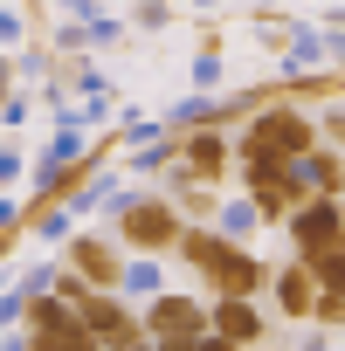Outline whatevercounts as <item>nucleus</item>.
Segmentation results:
<instances>
[{"label":"nucleus","instance_id":"obj_1","mask_svg":"<svg viewBox=\"0 0 345 351\" xmlns=\"http://www.w3.org/2000/svg\"><path fill=\"white\" fill-rule=\"evenodd\" d=\"M180 262H194V269L221 289V303H249V296L269 282V269H263L249 248H235L228 234H208V228H187V234H180Z\"/></svg>","mask_w":345,"mask_h":351},{"label":"nucleus","instance_id":"obj_2","mask_svg":"<svg viewBox=\"0 0 345 351\" xmlns=\"http://www.w3.org/2000/svg\"><path fill=\"white\" fill-rule=\"evenodd\" d=\"M118 241L138 248V255L180 248V214H172V200H124V214H118Z\"/></svg>","mask_w":345,"mask_h":351},{"label":"nucleus","instance_id":"obj_3","mask_svg":"<svg viewBox=\"0 0 345 351\" xmlns=\"http://www.w3.org/2000/svg\"><path fill=\"white\" fill-rule=\"evenodd\" d=\"M76 317H83V330H90L104 351H131V344H152V337H145V324H138V317H131L118 296H83V303H76Z\"/></svg>","mask_w":345,"mask_h":351},{"label":"nucleus","instance_id":"obj_4","mask_svg":"<svg viewBox=\"0 0 345 351\" xmlns=\"http://www.w3.org/2000/svg\"><path fill=\"white\" fill-rule=\"evenodd\" d=\"M69 276H76L90 296H111V289L124 282V255H118L104 234H76V241H69Z\"/></svg>","mask_w":345,"mask_h":351},{"label":"nucleus","instance_id":"obj_5","mask_svg":"<svg viewBox=\"0 0 345 351\" xmlns=\"http://www.w3.org/2000/svg\"><path fill=\"white\" fill-rule=\"evenodd\" d=\"M290 241H297V262H324L345 248V214L331 200H311L297 221H290Z\"/></svg>","mask_w":345,"mask_h":351},{"label":"nucleus","instance_id":"obj_6","mask_svg":"<svg viewBox=\"0 0 345 351\" xmlns=\"http://www.w3.org/2000/svg\"><path fill=\"white\" fill-rule=\"evenodd\" d=\"M208 324H214V310H201L194 296H159L152 310H145V337H208Z\"/></svg>","mask_w":345,"mask_h":351},{"label":"nucleus","instance_id":"obj_7","mask_svg":"<svg viewBox=\"0 0 345 351\" xmlns=\"http://www.w3.org/2000/svg\"><path fill=\"white\" fill-rule=\"evenodd\" d=\"M276 303H283L290 317H318V303H324V282L311 276V262H290V269L276 276Z\"/></svg>","mask_w":345,"mask_h":351},{"label":"nucleus","instance_id":"obj_8","mask_svg":"<svg viewBox=\"0 0 345 351\" xmlns=\"http://www.w3.org/2000/svg\"><path fill=\"white\" fill-rule=\"evenodd\" d=\"M180 158H187V180L214 186V180H221V165H228V138H221V131H194V138L180 145Z\"/></svg>","mask_w":345,"mask_h":351},{"label":"nucleus","instance_id":"obj_9","mask_svg":"<svg viewBox=\"0 0 345 351\" xmlns=\"http://www.w3.org/2000/svg\"><path fill=\"white\" fill-rule=\"evenodd\" d=\"M214 337H228L235 351L263 344V310L256 303H214Z\"/></svg>","mask_w":345,"mask_h":351},{"label":"nucleus","instance_id":"obj_10","mask_svg":"<svg viewBox=\"0 0 345 351\" xmlns=\"http://www.w3.org/2000/svg\"><path fill=\"white\" fill-rule=\"evenodd\" d=\"M21 351H104L90 330H83V317L76 324H56V330H28V344Z\"/></svg>","mask_w":345,"mask_h":351},{"label":"nucleus","instance_id":"obj_11","mask_svg":"<svg viewBox=\"0 0 345 351\" xmlns=\"http://www.w3.org/2000/svg\"><path fill=\"white\" fill-rule=\"evenodd\" d=\"M297 172H304V180H311V193H318V200H331V193H345V165H338L331 152H311V158H304Z\"/></svg>","mask_w":345,"mask_h":351},{"label":"nucleus","instance_id":"obj_12","mask_svg":"<svg viewBox=\"0 0 345 351\" xmlns=\"http://www.w3.org/2000/svg\"><path fill=\"white\" fill-rule=\"evenodd\" d=\"M318 324H324V330H345V296H331V289H324V303H318Z\"/></svg>","mask_w":345,"mask_h":351},{"label":"nucleus","instance_id":"obj_13","mask_svg":"<svg viewBox=\"0 0 345 351\" xmlns=\"http://www.w3.org/2000/svg\"><path fill=\"white\" fill-rule=\"evenodd\" d=\"M256 228V207H228V234H249Z\"/></svg>","mask_w":345,"mask_h":351},{"label":"nucleus","instance_id":"obj_14","mask_svg":"<svg viewBox=\"0 0 345 351\" xmlns=\"http://www.w3.org/2000/svg\"><path fill=\"white\" fill-rule=\"evenodd\" d=\"M152 351H201V337H166V344H152Z\"/></svg>","mask_w":345,"mask_h":351},{"label":"nucleus","instance_id":"obj_15","mask_svg":"<svg viewBox=\"0 0 345 351\" xmlns=\"http://www.w3.org/2000/svg\"><path fill=\"white\" fill-rule=\"evenodd\" d=\"M201 351H235V344H228V337H214V330H208V337H201Z\"/></svg>","mask_w":345,"mask_h":351},{"label":"nucleus","instance_id":"obj_16","mask_svg":"<svg viewBox=\"0 0 345 351\" xmlns=\"http://www.w3.org/2000/svg\"><path fill=\"white\" fill-rule=\"evenodd\" d=\"M331 138H338V145H345V110H338V117H331Z\"/></svg>","mask_w":345,"mask_h":351},{"label":"nucleus","instance_id":"obj_17","mask_svg":"<svg viewBox=\"0 0 345 351\" xmlns=\"http://www.w3.org/2000/svg\"><path fill=\"white\" fill-rule=\"evenodd\" d=\"M0 90H8V62H0Z\"/></svg>","mask_w":345,"mask_h":351},{"label":"nucleus","instance_id":"obj_18","mask_svg":"<svg viewBox=\"0 0 345 351\" xmlns=\"http://www.w3.org/2000/svg\"><path fill=\"white\" fill-rule=\"evenodd\" d=\"M131 351H152V344H131Z\"/></svg>","mask_w":345,"mask_h":351}]
</instances>
